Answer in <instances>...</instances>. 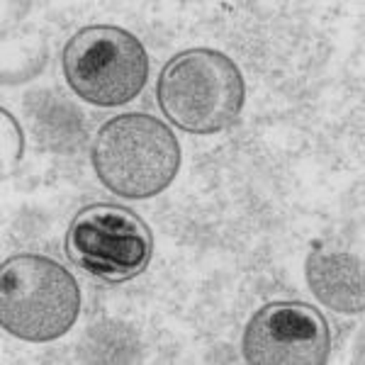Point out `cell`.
Here are the masks:
<instances>
[{
    "mask_svg": "<svg viewBox=\"0 0 365 365\" xmlns=\"http://www.w3.org/2000/svg\"><path fill=\"white\" fill-rule=\"evenodd\" d=\"M156 100L170 125L187 134H217L239 120L246 83L237 63L217 49H185L163 66Z\"/></svg>",
    "mask_w": 365,
    "mask_h": 365,
    "instance_id": "obj_2",
    "label": "cell"
},
{
    "mask_svg": "<svg viewBox=\"0 0 365 365\" xmlns=\"http://www.w3.org/2000/svg\"><path fill=\"white\" fill-rule=\"evenodd\" d=\"M91 161L100 182L127 200L163 192L180 168V144L168 125L146 113H125L98 129Z\"/></svg>",
    "mask_w": 365,
    "mask_h": 365,
    "instance_id": "obj_1",
    "label": "cell"
},
{
    "mask_svg": "<svg viewBox=\"0 0 365 365\" xmlns=\"http://www.w3.org/2000/svg\"><path fill=\"white\" fill-rule=\"evenodd\" d=\"M81 287L54 258L17 253L0 268V324L27 344H49L73 329Z\"/></svg>",
    "mask_w": 365,
    "mask_h": 365,
    "instance_id": "obj_3",
    "label": "cell"
},
{
    "mask_svg": "<svg viewBox=\"0 0 365 365\" xmlns=\"http://www.w3.org/2000/svg\"><path fill=\"white\" fill-rule=\"evenodd\" d=\"M71 91L96 108L127 105L149 81V54L144 44L115 25L81 27L61 54Z\"/></svg>",
    "mask_w": 365,
    "mask_h": 365,
    "instance_id": "obj_4",
    "label": "cell"
},
{
    "mask_svg": "<svg viewBox=\"0 0 365 365\" xmlns=\"http://www.w3.org/2000/svg\"><path fill=\"white\" fill-rule=\"evenodd\" d=\"M331 329L317 307L297 299L268 302L251 317L241 353L251 365H324Z\"/></svg>",
    "mask_w": 365,
    "mask_h": 365,
    "instance_id": "obj_6",
    "label": "cell"
},
{
    "mask_svg": "<svg viewBox=\"0 0 365 365\" xmlns=\"http://www.w3.org/2000/svg\"><path fill=\"white\" fill-rule=\"evenodd\" d=\"M63 251L91 278L127 282L149 268L154 234L134 210L96 202L71 220Z\"/></svg>",
    "mask_w": 365,
    "mask_h": 365,
    "instance_id": "obj_5",
    "label": "cell"
},
{
    "mask_svg": "<svg viewBox=\"0 0 365 365\" xmlns=\"http://www.w3.org/2000/svg\"><path fill=\"white\" fill-rule=\"evenodd\" d=\"M309 290L324 307L341 314H363V261L344 251H314L304 263Z\"/></svg>",
    "mask_w": 365,
    "mask_h": 365,
    "instance_id": "obj_7",
    "label": "cell"
}]
</instances>
